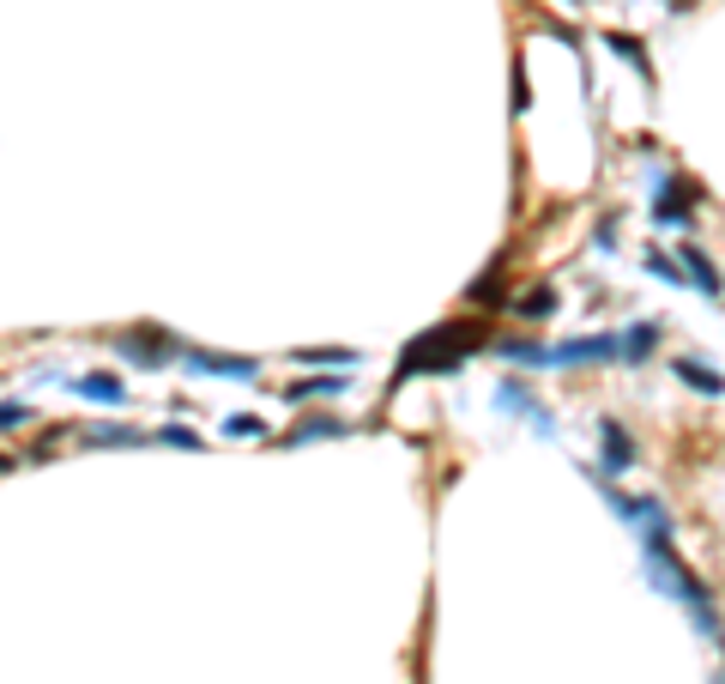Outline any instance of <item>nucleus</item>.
<instances>
[{
  "mask_svg": "<svg viewBox=\"0 0 725 684\" xmlns=\"http://www.w3.org/2000/svg\"><path fill=\"white\" fill-rule=\"evenodd\" d=\"M333 394H345V382H338V376H314V382H297L290 388V406H309V400H333Z\"/></svg>",
  "mask_w": 725,
  "mask_h": 684,
  "instance_id": "obj_17",
  "label": "nucleus"
},
{
  "mask_svg": "<svg viewBox=\"0 0 725 684\" xmlns=\"http://www.w3.org/2000/svg\"><path fill=\"white\" fill-rule=\"evenodd\" d=\"M25 418H31V412L19 406V400H7V406H0V431H13V424H25Z\"/></svg>",
  "mask_w": 725,
  "mask_h": 684,
  "instance_id": "obj_24",
  "label": "nucleus"
},
{
  "mask_svg": "<svg viewBox=\"0 0 725 684\" xmlns=\"http://www.w3.org/2000/svg\"><path fill=\"white\" fill-rule=\"evenodd\" d=\"M496 352H502L508 364H526V369H550V345H538V340H496Z\"/></svg>",
  "mask_w": 725,
  "mask_h": 684,
  "instance_id": "obj_14",
  "label": "nucleus"
},
{
  "mask_svg": "<svg viewBox=\"0 0 725 684\" xmlns=\"http://www.w3.org/2000/svg\"><path fill=\"white\" fill-rule=\"evenodd\" d=\"M297 357L302 364H338V369L357 364V352H345V345H314V352H297Z\"/></svg>",
  "mask_w": 725,
  "mask_h": 684,
  "instance_id": "obj_21",
  "label": "nucleus"
},
{
  "mask_svg": "<svg viewBox=\"0 0 725 684\" xmlns=\"http://www.w3.org/2000/svg\"><path fill=\"white\" fill-rule=\"evenodd\" d=\"M224 431H230V436H260L266 424H260V418H248V412H236V418H224Z\"/></svg>",
  "mask_w": 725,
  "mask_h": 684,
  "instance_id": "obj_23",
  "label": "nucleus"
},
{
  "mask_svg": "<svg viewBox=\"0 0 725 684\" xmlns=\"http://www.w3.org/2000/svg\"><path fill=\"white\" fill-rule=\"evenodd\" d=\"M713 684H725V667H720V672H713Z\"/></svg>",
  "mask_w": 725,
  "mask_h": 684,
  "instance_id": "obj_25",
  "label": "nucleus"
},
{
  "mask_svg": "<svg viewBox=\"0 0 725 684\" xmlns=\"http://www.w3.org/2000/svg\"><path fill=\"white\" fill-rule=\"evenodd\" d=\"M653 345H659V321H634V328L622 333V364H647Z\"/></svg>",
  "mask_w": 725,
  "mask_h": 684,
  "instance_id": "obj_12",
  "label": "nucleus"
},
{
  "mask_svg": "<svg viewBox=\"0 0 725 684\" xmlns=\"http://www.w3.org/2000/svg\"><path fill=\"white\" fill-rule=\"evenodd\" d=\"M0 473H7V461H0Z\"/></svg>",
  "mask_w": 725,
  "mask_h": 684,
  "instance_id": "obj_26",
  "label": "nucleus"
},
{
  "mask_svg": "<svg viewBox=\"0 0 725 684\" xmlns=\"http://www.w3.org/2000/svg\"><path fill=\"white\" fill-rule=\"evenodd\" d=\"M157 443H164V448H188V455H200V448H206V443H200V431H188V424H164V431H157Z\"/></svg>",
  "mask_w": 725,
  "mask_h": 684,
  "instance_id": "obj_19",
  "label": "nucleus"
},
{
  "mask_svg": "<svg viewBox=\"0 0 725 684\" xmlns=\"http://www.w3.org/2000/svg\"><path fill=\"white\" fill-rule=\"evenodd\" d=\"M181 364L194 369V376H236V382H248V376H260L254 357H218V352H181Z\"/></svg>",
  "mask_w": 725,
  "mask_h": 684,
  "instance_id": "obj_7",
  "label": "nucleus"
},
{
  "mask_svg": "<svg viewBox=\"0 0 725 684\" xmlns=\"http://www.w3.org/2000/svg\"><path fill=\"white\" fill-rule=\"evenodd\" d=\"M502 267H508V261H502V255H496V261L484 267V273L472 279V285H466L472 309H502V303H508V297H502Z\"/></svg>",
  "mask_w": 725,
  "mask_h": 684,
  "instance_id": "obj_11",
  "label": "nucleus"
},
{
  "mask_svg": "<svg viewBox=\"0 0 725 684\" xmlns=\"http://www.w3.org/2000/svg\"><path fill=\"white\" fill-rule=\"evenodd\" d=\"M145 436L133 431V424H97V431H91V448H140Z\"/></svg>",
  "mask_w": 725,
  "mask_h": 684,
  "instance_id": "obj_18",
  "label": "nucleus"
},
{
  "mask_svg": "<svg viewBox=\"0 0 725 684\" xmlns=\"http://www.w3.org/2000/svg\"><path fill=\"white\" fill-rule=\"evenodd\" d=\"M647 273L671 279V285H689V279H684V261H677V255H665V249H647Z\"/></svg>",
  "mask_w": 725,
  "mask_h": 684,
  "instance_id": "obj_20",
  "label": "nucleus"
},
{
  "mask_svg": "<svg viewBox=\"0 0 725 684\" xmlns=\"http://www.w3.org/2000/svg\"><path fill=\"white\" fill-rule=\"evenodd\" d=\"M671 369H677V382L696 388V394H708V400H720V394H725V369L701 364V357H677Z\"/></svg>",
  "mask_w": 725,
  "mask_h": 684,
  "instance_id": "obj_10",
  "label": "nucleus"
},
{
  "mask_svg": "<svg viewBox=\"0 0 725 684\" xmlns=\"http://www.w3.org/2000/svg\"><path fill=\"white\" fill-rule=\"evenodd\" d=\"M622 357V333H581V340L550 345V369H586V364H610Z\"/></svg>",
  "mask_w": 725,
  "mask_h": 684,
  "instance_id": "obj_3",
  "label": "nucleus"
},
{
  "mask_svg": "<svg viewBox=\"0 0 725 684\" xmlns=\"http://www.w3.org/2000/svg\"><path fill=\"white\" fill-rule=\"evenodd\" d=\"M490 340L484 333V321H441V328H429V333H417L412 345L400 352V364H393V376H448V369H460L478 345Z\"/></svg>",
  "mask_w": 725,
  "mask_h": 684,
  "instance_id": "obj_1",
  "label": "nucleus"
},
{
  "mask_svg": "<svg viewBox=\"0 0 725 684\" xmlns=\"http://www.w3.org/2000/svg\"><path fill=\"white\" fill-rule=\"evenodd\" d=\"M350 431V424L345 418H302L297 424V431H290L285 436V448H302V443H321V436H345Z\"/></svg>",
  "mask_w": 725,
  "mask_h": 684,
  "instance_id": "obj_16",
  "label": "nucleus"
},
{
  "mask_svg": "<svg viewBox=\"0 0 725 684\" xmlns=\"http://www.w3.org/2000/svg\"><path fill=\"white\" fill-rule=\"evenodd\" d=\"M677 261H684V279H689V285H701V297H725L720 267H713L708 255L696 249V243H684V249H677Z\"/></svg>",
  "mask_w": 725,
  "mask_h": 684,
  "instance_id": "obj_9",
  "label": "nucleus"
},
{
  "mask_svg": "<svg viewBox=\"0 0 725 684\" xmlns=\"http://www.w3.org/2000/svg\"><path fill=\"white\" fill-rule=\"evenodd\" d=\"M610 49H617L622 55V61H629V67H641V73H647V55H641V43H634V37H622V31H610Z\"/></svg>",
  "mask_w": 725,
  "mask_h": 684,
  "instance_id": "obj_22",
  "label": "nucleus"
},
{
  "mask_svg": "<svg viewBox=\"0 0 725 684\" xmlns=\"http://www.w3.org/2000/svg\"><path fill=\"white\" fill-rule=\"evenodd\" d=\"M116 352L128 357V364H140V369H164L169 357H181V345L169 340V333H157V328H128V333H116Z\"/></svg>",
  "mask_w": 725,
  "mask_h": 684,
  "instance_id": "obj_4",
  "label": "nucleus"
},
{
  "mask_svg": "<svg viewBox=\"0 0 725 684\" xmlns=\"http://www.w3.org/2000/svg\"><path fill=\"white\" fill-rule=\"evenodd\" d=\"M569 7H574V0H569Z\"/></svg>",
  "mask_w": 725,
  "mask_h": 684,
  "instance_id": "obj_27",
  "label": "nucleus"
},
{
  "mask_svg": "<svg viewBox=\"0 0 725 684\" xmlns=\"http://www.w3.org/2000/svg\"><path fill=\"white\" fill-rule=\"evenodd\" d=\"M73 394L97 400V406H121V400H128V388H121L116 376H79V382H73Z\"/></svg>",
  "mask_w": 725,
  "mask_h": 684,
  "instance_id": "obj_15",
  "label": "nucleus"
},
{
  "mask_svg": "<svg viewBox=\"0 0 725 684\" xmlns=\"http://www.w3.org/2000/svg\"><path fill=\"white\" fill-rule=\"evenodd\" d=\"M496 406H502V412H520V418H526L532 431H557V418H550V412H544L538 400H532V388H526V382H502Z\"/></svg>",
  "mask_w": 725,
  "mask_h": 684,
  "instance_id": "obj_8",
  "label": "nucleus"
},
{
  "mask_svg": "<svg viewBox=\"0 0 725 684\" xmlns=\"http://www.w3.org/2000/svg\"><path fill=\"white\" fill-rule=\"evenodd\" d=\"M696 207H701V194L684 176H659V188H653V224H689Z\"/></svg>",
  "mask_w": 725,
  "mask_h": 684,
  "instance_id": "obj_5",
  "label": "nucleus"
},
{
  "mask_svg": "<svg viewBox=\"0 0 725 684\" xmlns=\"http://www.w3.org/2000/svg\"><path fill=\"white\" fill-rule=\"evenodd\" d=\"M514 316H520V321H544V316H557V291H550V285L520 291V297H514Z\"/></svg>",
  "mask_w": 725,
  "mask_h": 684,
  "instance_id": "obj_13",
  "label": "nucleus"
},
{
  "mask_svg": "<svg viewBox=\"0 0 725 684\" xmlns=\"http://www.w3.org/2000/svg\"><path fill=\"white\" fill-rule=\"evenodd\" d=\"M634 461H641V448H634V436L622 431L617 418H605V424H598V479H617V473H629Z\"/></svg>",
  "mask_w": 725,
  "mask_h": 684,
  "instance_id": "obj_6",
  "label": "nucleus"
},
{
  "mask_svg": "<svg viewBox=\"0 0 725 684\" xmlns=\"http://www.w3.org/2000/svg\"><path fill=\"white\" fill-rule=\"evenodd\" d=\"M641 564H647V576H653V588L659 593H671V600H684L689 612L696 605H713V588L696 576V569L677 557V545H671V533H641Z\"/></svg>",
  "mask_w": 725,
  "mask_h": 684,
  "instance_id": "obj_2",
  "label": "nucleus"
}]
</instances>
